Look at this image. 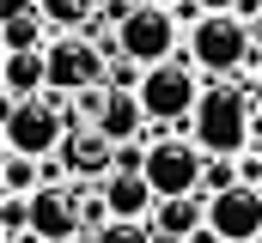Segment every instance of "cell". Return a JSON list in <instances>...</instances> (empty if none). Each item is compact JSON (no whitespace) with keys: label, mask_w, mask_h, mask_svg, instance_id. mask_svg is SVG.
<instances>
[{"label":"cell","mask_w":262,"mask_h":243,"mask_svg":"<svg viewBox=\"0 0 262 243\" xmlns=\"http://www.w3.org/2000/svg\"><path fill=\"white\" fill-rule=\"evenodd\" d=\"M189 134H195L207 152H226V158L250 152V140H256V91H238L232 79H213L195 98Z\"/></svg>","instance_id":"1"},{"label":"cell","mask_w":262,"mask_h":243,"mask_svg":"<svg viewBox=\"0 0 262 243\" xmlns=\"http://www.w3.org/2000/svg\"><path fill=\"white\" fill-rule=\"evenodd\" d=\"M250 55H256V37H250L244 12H201L189 25V61L207 79H232Z\"/></svg>","instance_id":"2"},{"label":"cell","mask_w":262,"mask_h":243,"mask_svg":"<svg viewBox=\"0 0 262 243\" xmlns=\"http://www.w3.org/2000/svg\"><path fill=\"white\" fill-rule=\"evenodd\" d=\"M140 104H146V116H152V128H189V116H195V98H201V79H195V61H189V49L171 61H152L146 73H140Z\"/></svg>","instance_id":"3"},{"label":"cell","mask_w":262,"mask_h":243,"mask_svg":"<svg viewBox=\"0 0 262 243\" xmlns=\"http://www.w3.org/2000/svg\"><path fill=\"white\" fill-rule=\"evenodd\" d=\"M67 104L61 91H37V98H6V146L31 152V158H55L67 140Z\"/></svg>","instance_id":"4"},{"label":"cell","mask_w":262,"mask_h":243,"mask_svg":"<svg viewBox=\"0 0 262 243\" xmlns=\"http://www.w3.org/2000/svg\"><path fill=\"white\" fill-rule=\"evenodd\" d=\"M177 25H183V18H177L171 6H152V0H140L128 18L116 25V37H110V55L122 49V55H134L140 67H152V61H171V55H177V37H183Z\"/></svg>","instance_id":"5"},{"label":"cell","mask_w":262,"mask_h":243,"mask_svg":"<svg viewBox=\"0 0 262 243\" xmlns=\"http://www.w3.org/2000/svg\"><path fill=\"white\" fill-rule=\"evenodd\" d=\"M49 49V91H85V85H104L110 79V49L104 43H92V37H79V31H61V37H49L43 43Z\"/></svg>","instance_id":"6"},{"label":"cell","mask_w":262,"mask_h":243,"mask_svg":"<svg viewBox=\"0 0 262 243\" xmlns=\"http://www.w3.org/2000/svg\"><path fill=\"white\" fill-rule=\"evenodd\" d=\"M201 171H207V146L195 134L177 140V128L165 140H146V177L159 195H201Z\"/></svg>","instance_id":"7"},{"label":"cell","mask_w":262,"mask_h":243,"mask_svg":"<svg viewBox=\"0 0 262 243\" xmlns=\"http://www.w3.org/2000/svg\"><path fill=\"white\" fill-rule=\"evenodd\" d=\"M207 225H213L226 243L262 237V188L238 177V182H226L220 195H207Z\"/></svg>","instance_id":"8"},{"label":"cell","mask_w":262,"mask_h":243,"mask_svg":"<svg viewBox=\"0 0 262 243\" xmlns=\"http://www.w3.org/2000/svg\"><path fill=\"white\" fill-rule=\"evenodd\" d=\"M31 231H43V237H79L85 231V213H79V177L73 182H43V188H31Z\"/></svg>","instance_id":"9"},{"label":"cell","mask_w":262,"mask_h":243,"mask_svg":"<svg viewBox=\"0 0 262 243\" xmlns=\"http://www.w3.org/2000/svg\"><path fill=\"white\" fill-rule=\"evenodd\" d=\"M61 171L67 177H79V182H104L110 171H116V140L104 134V128H92V121H79V128H67V140H61Z\"/></svg>","instance_id":"10"},{"label":"cell","mask_w":262,"mask_h":243,"mask_svg":"<svg viewBox=\"0 0 262 243\" xmlns=\"http://www.w3.org/2000/svg\"><path fill=\"white\" fill-rule=\"evenodd\" d=\"M146 225L159 237H195L201 225H207V195H159Z\"/></svg>","instance_id":"11"},{"label":"cell","mask_w":262,"mask_h":243,"mask_svg":"<svg viewBox=\"0 0 262 243\" xmlns=\"http://www.w3.org/2000/svg\"><path fill=\"white\" fill-rule=\"evenodd\" d=\"M0 85H6V98H37V91H49V49H43V43H37V49H6Z\"/></svg>","instance_id":"12"},{"label":"cell","mask_w":262,"mask_h":243,"mask_svg":"<svg viewBox=\"0 0 262 243\" xmlns=\"http://www.w3.org/2000/svg\"><path fill=\"white\" fill-rule=\"evenodd\" d=\"M43 6H31V12H12V18H0V49H37L43 43Z\"/></svg>","instance_id":"13"},{"label":"cell","mask_w":262,"mask_h":243,"mask_svg":"<svg viewBox=\"0 0 262 243\" xmlns=\"http://www.w3.org/2000/svg\"><path fill=\"white\" fill-rule=\"evenodd\" d=\"M37 164H43V158L6 146V158H0V188H6V195H31V188H43V182H37Z\"/></svg>","instance_id":"14"},{"label":"cell","mask_w":262,"mask_h":243,"mask_svg":"<svg viewBox=\"0 0 262 243\" xmlns=\"http://www.w3.org/2000/svg\"><path fill=\"white\" fill-rule=\"evenodd\" d=\"M159 231L146 225V219H110V225H98V231H85V243H152Z\"/></svg>","instance_id":"15"},{"label":"cell","mask_w":262,"mask_h":243,"mask_svg":"<svg viewBox=\"0 0 262 243\" xmlns=\"http://www.w3.org/2000/svg\"><path fill=\"white\" fill-rule=\"evenodd\" d=\"M37 6H43V18H49L55 31H79V25L92 18L98 0H37Z\"/></svg>","instance_id":"16"},{"label":"cell","mask_w":262,"mask_h":243,"mask_svg":"<svg viewBox=\"0 0 262 243\" xmlns=\"http://www.w3.org/2000/svg\"><path fill=\"white\" fill-rule=\"evenodd\" d=\"M226 182H238V158H226V152H207V171H201V195H220Z\"/></svg>","instance_id":"17"},{"label":"cell","mask_w":262,"mask_h":243,"mask_svg":"<svg viewBox=\"0 0 262 243\" xmlns=\"http://www.w3.org/2000/svg\"><path fill=\"white\" fill-rule=\"evenodd\" d=\"M238 177H244V182H262V152H238Z\"/></svg>","instance_id":"18"},{"label":"cell","mask_w":262,"mask_h":243,"mask_svg":"<svg viewBox=\"0 0 262 243\" xmlns=\"http://www.w3.org/2000/svg\"><path fill=\"white\" fill-rule=\"evenodd\" d=\"M201 12H238V6H244V0H195Z\"/></svg>","instance_id":"19"},{"label":"cell","mask_w":262,"mask_h":243,"mask_svg":"<svg viewBox=\"0 0 262 243\" xmlns=\"http://www.w3.org/2000/svg\"><path fill=\"white\" fill-rule=\"evenodd\" d=\"M250 37H256V55H262V12L250 18Z\"/></svg>","instance_id":"20"},{"label":"cell","mask_w":262,"mask_h":243,"mask_svg":"<svg viewBox=\"0 0 262 243\" xmlns=\"http://www.w3.org/2000/svg\"><path fill=\"white\" fill-rule=\"evenodd\" d=\"M250 91H256V110H262V67H256V85H250Z\"/></svg>","instance_id":"21"},{"label":"cell","mask_w":262,"mask_h":243,"mask_svg":"<svg viewBox=\"0 0 262 243\" xmlns=\"http://www.w3.org/2000/svg\"><path fill=\"white\" fill-rule=\"evenodd\" d=\"M152 243H189V237H152Z\"/></svg>","instance_id":"22"}]
</instances>
